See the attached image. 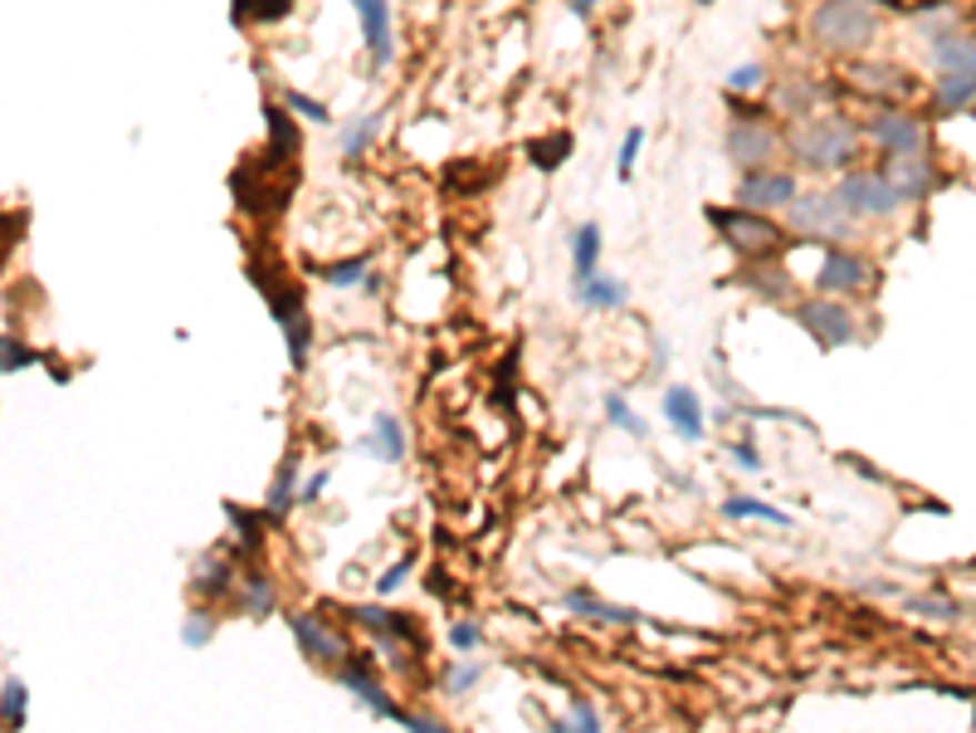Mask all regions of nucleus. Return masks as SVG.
<instances>
[{"label": "nucleus", "mask_w": 976, "mask_h": 733, "mask_svg": "<svg viewBox=\"0 0 976 733\" xmlns=\"http://www.w3.org/2000/svg\"><path fill=\"white\" fill-rule=\"evenodd\" d=\"M234 24H279L293 16V0H230Z\"/></svg>", "instance_id": "26"}, {"label": "nucleus", "mask_w": 976, "mask_h": 733, "mask_svg": "<svg viewBox=\"0 0 976 733\" xmlns=\"http://www.w3.org/2000/svg\"><path fill=\"white\" fill-rule=\"evenodd\" d=\"M972 103H976V73H937L933 113L953 118V113H967Z\"/></svg>", "instance_id": "21"}, {"label": "nucleus", "mask_w": 976, "mask_h": 733, "mask_svg": "<svg viewBox=\"0 0 976 733\" xmlns=\"http://www.w3.org/2000/svg\"><path fill=\"white\" fill-rule=\"evenodd\" d=\"M401 724H405V729H415V733H440V729H444V724H435V719H425V714H405Z\"/></svg>", "instance_id": "52"}, {"label": "nucleus", "mask_w": 976, "mask_h": 733, "mask_svg": "<svg viewBox=\"0 0 976 733\" xmlns=\"http://www.w3.org/2000/svg\"><path fill=\"white\" fill-rule=\"evenodd\" d=\"M34 352L24 348L20 338H0V372H20V366H30Z\"/></svg>", "instance_id": "42"}, {"label": "nucleus", "mask_w": 976, "mask_h": 733, "mask_svg": "<svg viewBox=\"0 0 976 733\" xmlns=\"http://www.w3.org/2000/svg\"><path fill=\"white\" fill-rule=\"evenodd\" d=\"M225 519L234 523V538H240L244 548H259V543H264V519H259V513L240 509V504H225Z\"/></svg>", "instance_id": "36"}, {"label": "nucleus", "mask_w": 976, "mask_h": 733, "mask_svg": "<svg viewBox=\"0 0 976 733\" xmlns=\"http://www.w3.org/2000/svg\"><path fill=\"white\" fill-rule=\"evenodd\" d=\"M562 606L572 611V616H586V621H611V626H635L640 611L630 606H615V602H601L596 592H566Z\"/></svg>", "instance_id": "22"}, {"label": "nucleus", "mask_w": 976, "mask_h": 733, "mask_svg": "<svg viewBox=\"0 0 976 733\" xmlns=\"http://www.w3.org/2000/svg\"><path fill=\"white\" fill-rule=\"evenodd\" d=\"M191 586H195V596H225L230 586H234V568L220 553H201L195 558V572H191Z\"/></svg>", "instance_id": "24"}, {"label": "nucleus", "mask_w": 976, "mask_h": 733, "mask_svg": "<svg viewBox=\"0 0 976 733\" xmlns=\"http://www.w3.org/2000/svg\"><path fill=\"white\" fill-rule=\"evenodd\" d=\"M479 641H484V631H479L474 621H454V626H450V645H454V651H460V655L479 651Z\"/></svg>", "instance_id": "47"}, {"label": "nucleus", "mask_w": 976, "mask_h": 733, "mask_svg": "<svg viewBox=\"0 0 976 733\" xmlns=\"http://www.w3.org/2000/svg\"><path fill=\"white\" fill-rule=\"evenodd\" d=\"M786 215H791V230L806 240H845L849 235V211L835 201V191H796Z\"/></svg>", "instance_id": "5"}, {"label": "nucleus", "mask_w": 976, "mask_h": 733, "mask_svg": "<svg viewBox=\"0 0 976 733\" xmlns=\"http://www.w3.org/2000/svg\"><path fill=\"white\" fill-rule=\"evenodd\" d=\"M342 616L356 621V626H372L376 635H395V641L415 645V651H425V641H420V626L411 616H401V611H386V606H342Z\"/></svg>", "instance_id": "17"}, {"label": "nucleus", "mask_w": 976, "mask_h": 733, "mask_svg": "<svg viewBox=\"0 0 976 733\" xmlns=\"http://www.w3.org/2000/svg\"><path fill=\"white\" fill-rule=\"evenodd\" d=\"M908 611H913V616H933V621H947V616H957V602H947V596H913V602H908Z\"/></svg>", "instance_id": "44"}, {"label": "nucleus", "mask_w": 976, "mask_h": 733, "mask_svg": "<svg viewBox=\"0 0 976 733\" xmlns=\"http://www.w3.org/2000/svg\"><path fill=\"white\" fill-rule=\"evenodd\" d=\"M664 415L684 440H703V401L694 386H670L664 391Z\"/></svg>", "instance_id": "20"}, {"label": "nucleus", "mask_w": 976, "mask_h": 733, "mask_svg": "<svg viewBox=\"0 0 976 733\" xmlns=\"http://www.w3.org/2000/svg\"><path fill=\"white\" fill-rule=\"evenodd\" d=\"M864 138H869L879 152H928V122L904 113V108H884V113L869 118V128H864Z\"/></svg>", "instance_id": "11"}, {"label": "nucleus", "mask_w": 976, "mask_h": 733, "mask_svg": "<svg viewBox=\"0 0 976 733\" xmlns=\"http://www.w3.org/2000/svg\"><path fill=\"white\" fill-rule=\"evenodd\" d=\"M24 709H30V690L20 680H6V690H0V719L6 724H24Z\"/></svg>", "instance_id": "38"}, {"label": "nucleus", "mask_w": 976, "mask_h": 733, "mask_svg": "<svg viewBox=\"0 0 976 733\" xmlns=\"http://www.w3.org/2000/svg\"><path fill=\"white\" fill-rule=\"evenodd\" d=\"M20 230H24V215H0V264H6L10 244L20 240Z\"/></svg>", "instance_id": "49"}, {"label": "nucleus", "mask_w": 976, "mask_h": 733, "mask_svg": "<svg viewBox=\"0 0 976 733\" xmlns=\"http://www.w3.org/2000/svg\"><path fill=\"white\" fill-rule=\"evenodd\" d=\"M293 187H299V162H283L274 152H259V157H244L230 177V191H234V205L244 215H274L289 205Z\"/></svg>", "instance_id": "2"}, {"label": "nucleus", "mask_w": 976, "mask_h": 733, "mask_svg": "<svg viewBox=\"0 0 976 733\" xmlns=\"http://www.w3.org/2000/svg\"><path fill=\"white\" fill-rule=\"evenodd\" d=\"M279 103L289 108V113L308 118V122H328V118H332L328 108H323V103H318V98H313V93H299V89H283V93H279Z\"/></svg>", "instance_id": "40"}, {"label": "nucleus", "mask_w": 976, "mask_h": 733, "mask_svg": "<svg viewBox=\"0 0 976 733\" xmlns=\"http://www.w3.org/2000/svg\"><path fill=\"white\" fill-rule=\"evenodd\" d=\"M596 264H601V225H576V235H572V269H576V279H586V274H596Z\"/></svg>", "instance_id": "30"}, {"label": "nucleus", "mask_w": 976, "mask_h": 733, "mask_svg": "<svg viewBox=\"0 0 976 733\" xmlns=\"http://www.w3.org/2000/svg\"><path fill=\"white\" fill-rule=\"evenodd\" d=\"M723 89H727V93H757V89H767V64H737V69L723 79Z\"/></svg>", "instance_id": "37"}, {"label": "nucleus", "mask_w": 976, "mask_h": 733, "mask_svg": "<svg viewBox=\"0 0 976 733\" xmlns=\"http://www.w3.org/2000/svg\"><path fill=\"white\" fill-rule=\"evenodd\" d=\"M713 220V230L727 240V250L737 260H776L782 254V225L776 220H762V211H747V205H708L703 211Z\"/></svg>", "instance_id": "4"}, {"label": "nucleus", "mask_w": 976, "mask_h": 733, "mask_svg": "<svg viewBox=\"0 0 976 733\" xmlns=\"http://www.w3.org/2000/svg\"><path fill=\"white\" fill-rule=\"evenodd\" d=\"M366 274H372V260H366V254H352V260L323 264V279H328V284H338V289H352V284H362Z\"/></svg>", "instance_id": "35"}, {"label": "nucleus", "mask_w": 976, "mask_h": 733, "mask_svg": "<svg viewBox=\"0 0 976 733\" xmlns=\"http://www.w3.org/2000/svg\"><path fill=\"white\" fill-rule=\"evenodd\" d=\"M806 34L825 54H859L879 34V10L874 0H821L806 20Z\"/></svg>", "instance_id": "3"}, {"label": "nucleus", "mask_w": 976, "mask_h": 733, "mask_svg": "<svg viewBox=\"0 0 976 733\" xmlns=\"http://www.w3.org/2000/svg\"><path fill=\"white\" fill-rule=\"evenodd\" d=\"M376 132H381V113H362L356 122H348V128H342V157H348V162L366 157L372 152V142H376Z\"/></svg>", "instance_id": "32"}, {"label": "nucleus", "mask_w": 976, "mask_h": 733, "mask_svg": "<svg viewBox=\"0 0 976 733\" xmlns=\"http://www.w3.org/2000/svg\"><path fill=\"white\" fill-rule=\"evenodd\" d=\"M566 6H572V16H591V10H596V0H566Z\"/></svg>", "instance_id": "53"}, {"label": "nucleus", "mask_w": 976, "mask_h": 733, "mask_svg": "<svg viewBox=\"0 0 976 733\" xmlns=\"http://www.w3.org/2000/svg\"><path fill=\"white\" fill-rule=\"evenodd\" d=\"M411 572H415V558H395V562H391V568H386V572H381V582H376V592H381V596H391V592H401V586H405V578H411Z\"/></svg>", "instance_id": "43"}, {"label": "nucleus", "mask_w": 976, "mask_h": 733, "mask_svg": "<svg viewBox=\"0 0 976 733\" xmlns=\"http://www.w3.org/2000/svg\"><path fill=\"white\" fill-rule=\"evenodd\" d=\"M835 201L845 205L849 215H894L898 205H904L898 191L888 187L879 171H845L835 187Z\"/></svg>", "instance_id": "8"}, {"label": "nucleus", "mask_w": 976, "mask_h": 733, "mask_svg": "<svg viewBox=\"0 0 976 733\" xmlns=\"http://www.w3.org/2000/svg\"><path fill=\"white\" fill-rule=\"evenodd\" d=\"M323 489H328V474H323V470H318V474H313V480H308V484L299 489V499H303V504H318V499H323Z\"/></svg>", "instance_id": "51"}, {"label": "nucleus", "mask_w": 976, "mask_h": 733, "mask_svg": "<svg viewBox=\"0 0 976 733\" xmlns=\"http://www.w3.org/2000/svg\"><path fill=\"white\" fill-rule=\"evenodd\" d=\"M289 631H293V641L303 645V655L318 660V665H342V660L352 655L348 635L332 626L328 616H318V611H293V616H289Z\"/></svg>", "instance_id": "10"}, {"label": "nucleus", "mask_w": 976, "mask_h": 733, "mask_svg": "<svg viewBox=\"0 0 976 733\" xmlns=\"http://www.w3.org/2000/svg\"><path fill=\"white\" fill-rule=\"evenodd\" d=\"M479 680H484V665H454L450 675H444V690H450V694H469Z\"/></svg>", "instance_id": "46"}, {"label": "nucleus", "mask_w": 976, "mask_h": 733, "mask_svg": "<svg viewBox=\"0 0 976 733\" xmlns=\"http://www.w3.org/2000/svg\"><path fill=\"white\" fill-rule=\"evenodd\" d=\"M821 98H825V93L815 89V83H796V79H782V83L772 89V103L782 108L786 118H796V122H801V118H815Z\"/></svg>", "instance_id": "25"}, {"label": "nucleus", "mask_w": 976, "mask_h": 733, "mask_svg": "<svg viewBox=\"0 0 976 733\" xmlns=\"http://www.w3.org/2000/svg\"><path fill=\"white\" fill-rule=\"evenodd\" d=\"M723 152L733 167H772V157L782 152V138L767 128V118H733L723 132Z\"/></svg>", "instance_id": "6"}, {"label": "nucleus", "mask_w": 976, "mask_h": 733, "mask_svg": "<svg viewBox=\"0 0 976 733\" xmlns=\"http://www.w3.org/2000/svg\"><path fill=\"white\" fill-rule=\"evenodd\" d=\"M743 284H747L752 293H762L767 303H782L786 293H791L786 274H782V269H772V260H752V269L743 274Z\"/></svg>", "instance_id": "31"}, {"label": "nucleus", "mask_w": 976, "mask_h": 733, "mask_svg": "<svg viewBox=\"0 0 976 733\" xmlns=\"http://www.w3.org/2000/svg\"><path fill=\"white\" fill-rule=\"evenodd\" d=\"M782 147L811 171H845L859 157L864 142H859V128L849 118L821 113V118H801Z\"/></svg>", "instance_id": "1"}, {"label": "nucleus", "mask_w": 976, "mask_h": 733, "mask_svg": "<svg viewBox=\"0 0 976 733\" xmlns=\"http://www.w3.org/2000/svg\"><path fill=\"white\" fill-rule=\"evenodd\" d=\"M605 421H611V425H615V431H630V435H645V421H640V415H635V411H630V401H625V396H615V391H611V396H605Z\"/></svg>", "instance_id": "39"}, {"label": "nucleus", "mask_w": 976, "mask_h": 733, "mask_svg": "<svg viewBox=\"0 0 976 733\" xmlns=\"http://www.w3.org/2000/svg\"><path fill=\"white\" fill-rule=\"evenodd\" d=\"M879 177L898 191V201H923L943 187V171L928 162V152H888L879 162Z\"/></svg>", "instance_id": "9"}, {"label": "nucleus", "mask_w": 976, "mask_h": 733, "mask_svg": "<svg viewBox=\"0 0 976 733\" xmlns=\"http://www.w3.org/2000/svg\"><path fill=\"white\" fill-rule=\"evenodd\" d=\"M566 157H572V132H552V138L527 142V162H533L537 171H557Z\"/></svg>", "instance_id": "33"}, {"label": "nucleus", "mask_w": 976, "mask_h": 733, "mask_svg": "<svg viewBox=\"0 0 976 733\" xmlns=\"http://www.w3.org/2000/svg\"><path fill=\"white\" fill-rule=\"evenodd\" d=\"M972 40H976V10H972Z\"/></svg>", "instance_id": "54"}, {"label": "nucleus", "mask_w": 976, "mask_h": 733, "mask_svg": "<svg viewBox=\"0 0 976 733\" xmlns=\"http://www.w3.org/2000/svg\"><path fill=\"white\" fill-rule=\"evenodd\" d=\"M293 499H299V460H283V470L274 474V484H269L264 513L269 519H283V513L293 509Z\"/></svg>", "instance_id": "29"}, {"label": "nucleus", "mask_w": 976, "mask_h": 733, "mask_svg": "<svg viewBox=\"0 0 976 733\" xmlns=\"http://www.w3.org/2000/svg\"><path fill=\"white\" fill-rule=\"evenodd\" d=\"M640 147H645V128H630V132H625V142H621V162H615V171H621V181H630V171H635Z\"/></svg>", "instance_id": "45"}, {"label": "nucleus", "mask_w": 976, "mask_h": 733, "mask_svg": "<svg viewBox=\"0 0 976 733\" xmlns=\"http://www.w3.org/2000/svg\"><path fill=\"white\" fill-rule=\"evenodd\" d=\"M362 450L366 455H376V460H386V464L405 460V425L395 421V415H372V431H366Z\"/></svg>", "instance_id": "23"}, {"label": "nucleus", "mask_w": 976, "mask_h": 733, "mask_svg": "<svg viewBox=\"0 0 976 733\" xmlns=\"http://www.w3.org/2000/svg\"><path fill=\"white\" fill-rule=\"evenodd\" d=\"M723 519H762V523H776V529H786L791 513L762 504V499H723Z\"/></svg>", "instance_id": "34"}, {"label": "nucleus", "mask_w": 976, "mask_h": 733, "mask_svg": "<svg viewBox=\"0 0 976 733\" xmlns=\"http://www.w3.org/2000/svg\"><path fill=\"white\" fill-rule=\"evenodd\" d=\"M274 606H279L274 582H269L264 572H244V578H240V611H244V616H269Z\"/></svg>", "instance_id": "28"}, {"label": "nucleus", "mask_w": 976, "mask_h": 733, "mask_svg": "<svg viewBox=\"0 0 976 733\" xmlns=\"http://www.w3.org/2000/svg\"><path fill=\"white\" fill-rule=\"evenodd\" d=\"M727 455H733V464H737V470H747V474H762V455H757V450L747 445V440H743V445H733V450H727Z\"/></svg>", "instance_id": "50"}, {"label": "nucleus", "mask_w": 976, "mask_h": 733, "mask_svg": "<svg viewBox=\"0 0 976 733\" xmlns=\"http://www.w3.org/2000/svg\"><path fill=\"white\" fill-rule=\"evenodd\" d=\"M356 20H362V40L372 54V69H386L395 59V34H391V6L386 0H352Z\"/></svg>", "instance_id": "16"}, {"label": "nucleus", "mask_w": 976, "mask_h": 733, "mask_svg": "<svg viewBox=\"0 0 976 733\" xmlns=\"http://www.w3.org/2000/svg\"><path fill=\"white\" fill-rule=\"evenodd\" d=\"M264 132H269V147H264V152L283 157V162H299L303 132H299V122H293V113H289L283 103H264Z\"/></svg>", "instance_id": "19"}, {"label": "nucleus", "mask_w": 976, "mask_h": 733, "mask_svg": "<svg viewBox=\"0 0 976 733\" xmlns=\"http://www.w3.org/2000/svg\"><path fill=\"white\" fill-rule=\"evenodd\" d=\"M796 323L806 328L821 348H845V342H855V318H849V309H839L835 299L796 303Z\"/></svg>", "instance_id": "13"}, {"label": "nucleus", "mask_w": 976, "mask_h": 733, "mask_svg": "<svg viewBox=\"0 0 976 733\" xmlns=\"http://www.w3.org/2000/svg\"><path fill=\"white\" fill-rule=\"evenodd\" d=\"M210 641H215V611L195 606L191 616H187V645H195V651H201V645H210Z\"/></svg>", "instance_id": "41"}, {"label": "nucleus", "mask_w": 976, "mask_h": 733, "mask_svg": "<svg viewBox=\"0 0 976 733\" xmlns=\"http://www.w3.org/2000/svg\"><path fill=\"white\" fill-rule=\"evenodd\" d=\"M576 299H582L586 309H621L625 284L621 279H605V274H586V279H576Z\"/></svg>", "instance_id": "27"}, {"label": "nucleus", "mask_w": 976, "mask_h": 733, "mask_svg": "<svg viewBox=\"0 0 976 733\" xmlns=\"http://www.w3.org/2000/svg\"><path fill=\"white\" fill-rule=\"evenodd\" d=\"M869 279H874V264L855 250H831L821 260V269H815V289L821 293H859V289H869Z\"/></svg>", "instance_id": "15"}, {"label": "nucleus", "mask_w": 976, "mask_h": 733, "mask_svg": "<svg viewBox=\"0 0 976 733\" xmlns=\"http://www.w3.org/2000/svg\"><path fill=\"white\" fill-rule=\"evenodd\" d=\"M845 83L849 89H859L864 98H874V103H904V98H913V89L918 83L908 79L898 64H874V59H855V64H845Z\"/></svg>", "instance_id": "12"}, {"label": "nucleus", "mask_w": 976, "mask_h": 733, "mask_svg": "<svg viewBox=\"0 0 976 733\" xmlns=\"http://www.w3.org/2000/svg\"><path fill=\"white\" fill-rule=\"evenodd\" d=\"M801 181L796 171H782V167H752L743 171V181H737V205H747V211H786L791 201H796Z\"/></svg>", "instance_id": "7"}, {"label": "nucleus", "mask_w": 976, "mask_h": 733, "mask_svg": "<svg viewBox=\"0 0 976 733\" xmlns=\"http://www.w3.org/2000/svg\"><path fill=\"white\" fill-rule=\"evenodd\" d=\"M933 69L937 73H976V40L953 30H933Z\"/></svg>", "instance_id": "18"}, {"label": "nucleus", "mask_w": 976, "mask_h": 733, "mask_svg": "<svg viewBox=\"0 0 976 733\" xmlns=\"http://www.w3.org/2000/svg\"><path fill=\"white\" fill-rule=\"evenodd\" d=\"M338 684H342V690H352L356 700H362L366 709H372L376 719H395V724H401V719H405V709L395 704L391 694L376 684V675H372V660H366V655H348V660H342V665H338Z\"/></svg>", "instance_id": "14"}, {"label": "nucleus", "mask_w": 976, "mask_h": 733, "mask_svg": "<svg viewBox=\"0 0 976 733\" xmlns=\"http://www.w3.org/2000/svg\"><path fill=\"white\" fill-rule=\"evenodd\" d=\"M557 729H582V733H596V729H601V719H596V709H591V704H576V709L562 719Z\"/></svg>", "instance_id": "48"}]
</instances>
